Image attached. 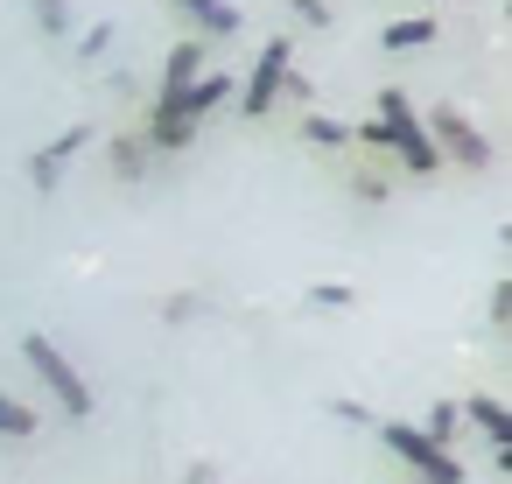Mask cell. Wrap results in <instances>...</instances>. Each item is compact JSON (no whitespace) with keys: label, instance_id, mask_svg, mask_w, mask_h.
Listing matches in <instances>:
<instances>
[{"label":"cell","instance_id":"9c48e42d","mask_svg":"<svg viewBox=\"0 0 512 484\" xmlns=\"http://www.w3.org/2000/svg\"><path fill=\"white\" fill-rule=\"evenodd\" d=\"M169 8L197 22V43H204V36H239V29H246V15L232 8V0H169Z\"/></svg>","mask_w":512,"mask_h":484},{"label":"cell","instance_id":"7402d4cb","mask_svg":"<svg viewBox=\"0 0 512 484\" xmlns=\"http://www.w3.org/2000/svg\"><path fill=\"white\" fill-rule=\"evenodd\" d=\"M505 316H512V281L491 288V323H505Z\"/></svg>","mask_w":512,"mask_h":484},{"label":"cell","instance_id":"6da1fadb","mask_svg":"<svg viewBox=\"0 0 512 484\" xmlns=\"http://www.w3.org/2000/svg\"><path fill=\"white\" fill-rule=\"evenodd\" d=\"M351 141H365V148L393 155L407 176H435V169H442V155H435V141H428V127H421V113H414V99H407L400 85H386V92H379V120L351 127Z\"/></svg>","mask_w":512,"mask_h":484},{"label":"cell","instance_id":"7c38bea8","mask_svg":"<svg viewBox=\"0 0 512 484\" xmlns=\"http://www.w3.org/2000/svg\"><path fill=\"white\" fill-rule=\"evenodd\" d=\"M106 155H113V176H120V183H141V176H148V155H155V148H148L141 134H120V141H113Z\"/></svg>","mask_w":512,"mask_h":484},{"label":"cell","instance_id":"277c9868","mask_svg":"<svg viewBox=\"0 0 512 484\" xmlns=\"http://www.w3.org/2000/svg\"><path fill=\"white\" fill-rule=\"evenodd\" d=\"M421 127H428L435 155H442V162H456V169H470V176H484V169L498 162V148H491V141L477 134V120H463L456 106H442V113H435V120H421Z\"/></svg>","mask_w":512,"mask_h":484},{"label":"cell","instance_id":"8992f818","mask_svg":"<svg viewBox=\"0 0 512 484\" xmlns=\"http://www.w3.org/2000/svg\"><path fill=\"white\" fill-rule=\"evenodd\" d=\"M85 141H92V127L78 120V127H64L57 141H43V148L29 155V183H36V197H57V183H64V169L85 155Z\"/></svg>","mask_w":512,"mask_h":484},{"label":"cell","instance_id":"7a4b0ae2","mask_svg":"<svg viewBox=\"0 0 512 484\" xmlns=\"http://www.w3.org/2000/svg\"><path fill=\"white\" fill-rule=\"evenodd\" d=\"M372 428H379V442L414 470V484H463V456H456V449H435L414 421H372Z\"/></svg>","mask_w":512,"mask_h":484},{"label":"cell","instance_id":"3957f363","mask_svg":"<svg viewBox=\"0 0 512 484\" xmlns=\"http://www.w3.org/2000/svg\"><path fill=\"white\" fill-rule=\"evenodd\" d=\"M22 358H29V365L43 372V386H50V393L64 400V414H71V421H92V386L78 379V365L64 358V344H57V337L29 330V337H22Z\"/></svg>","mask_w":512,"mask_h":484},{"label":"cell","instance_id":"30bf717a","mask_svg":"<svg viewBox=\"0 0 512 484\" xmlns=\"http://www.w3.org/2000/svg\"><path fill=\"white\" fill-rule=\"evenodd\" d=\"M456 414H463V421H477V428L491 435V449H512V414H505V400H491V393H470Z\"/></svg>","mask_w":512,"mask_h":484},{"label":"cell","instance_id":"2e32d148","mask_svg":"<svg viewBox=\"0 0 512 484\" xmlns=\"http://www.w3.org/2000/svg\"><path fill=\"white\" fill-rule=\"evenodd\" d=\"M29 15H36L43 43H64L71 36V0H29Z\"/></svg>","mask_w":512,"mask_h":484},{"label":"cell","instance_id":"ffe728a7","mask_svg":"<svg viewBox=\"0 0 512 484\" xmlns=\"http://www.w3.org/2000/svg\"><path fill=\"white\" fill-rule=\"evenodd\" d=\"M288 8H295L309 29H323V22H330V8H323V0H288Z\"/></svg>","mask_w":512,"mask_h":484},{"label":"cell","instance_id":"603a6c76","mask_svg":"<svg viewBox=\"0 0 512 484\" xmlns=\"http://www.w3.org/2000/svg\"><path fill=\"white\" fill-rule=\"evenodd\" d=\"M183 484H211V463H190V477Z\"/></svg>","mask_w":512,"mask_h":484},{"label":"cell","instance_id":"5b68a950","mask_svg":"<svg viewBox=\"0 0 512 484\" xmlns=\"http://www.w3.org/2000/svg\"><path fill=\"white\" fill-rule=\"evenodd\" d=\"M288 71H295V36H274V43L253 57V78L239 85V113H246V120L274 113V106H281V85H288Z\"/></svg>","mask_w":512,"mask_h":484},{"label":"cell","instance_id":"9a60e30c","mask_svg":"<svg viewBox=\"0 0 512 484\" xmlns=\"http://www.w3.org/2000/svg\"><path fill=\"white\" fill-rule=\"evenodd\" d=\"M456 428H463L456 400H435V407H428V421H421V435H428L435 449H456Z\"/></svg>","mask_w":512,"mask_h":484},{"label":"cell","instance_id":"e0dca14e","mask_svg":"<svg viewBox=\"0 0 512 484\" xmlns=\"http://www.w3.org/2000/svg\"><path fill=\"white\" fill-rule=\"evenodd\" d=\"M106 50H113V22H92V29L78 36V57L92 64V57H106Z\"/></svg>","mask_w":512,"mask_h":484},{"label":"cell","instance_id":"d6986e66","mask_svg":"<svg viewBox=\"0 0 512 484\" xmlns=\"http://www.w3.org/2000/svg\"><path fill=\"white\" fill-rule=\"evenodd\" d=\"M330 414H337L344 428H372V414H365V400H330Z\"/></svg>","mask_w":512,"mask_h":484},{"label":"cell","instance_id":"ac0fdd59","mask_svg":"<svg viewBox=\"0 0 512 484\" xmlns=\"http://www.w3.org/2000/svg\"><path fill=\"white\" fill-rule=\"evenodd\" d=\"M309 302H316V309H351V288H344V281H316Z\"/></svg>","mask_w":512,"mask_h":484},{"label":"cell","instance_id":"8fae6325","mask_svg":"<svg viewBox=\"0 0 512 484\" xmlns=\"http://www.w3.org/2000/svg\"><path fill=\"white\" fill-rule=\"evenodd\" d=\"M435 36H442V29H435L428 15H407V22H386V29H379V43H386L393 57H400V50H428Z\"/></svg>","mask_w":512,"mask_h":484},{"label":"cell","instance_id":"52a82bcc","mask_svg":"<svg viewBox=\"0 0 512 484\" xmlns=\"http://www.w3.org/2000/svg\"><path fill=\"white\" fill-rule=\"evenodd\" d=\"M232 85H239L232 71H204V78H197L190 92H176L169 106H155V120H183V127H197V120H204L211 106H225V99H232Z\"/></svg>","mask_w":512,"mask_h":484},{"label":"cell","instance_id":"4fadbf2b","mask_svg":"<svg viewBox=\"0 0 512 484\" xmlns=\"http://www.w3.org/2000/svg\"><path fill=\"white\" fill-rule=\"evenodd\" d=\"M302 141H309V148H323V155H337V148H351V127H344V120H330V113H302Z\"/></svg>","mask_w":512,"mask_h":484},{"label":"cell","instance_id":"44dd1931","mask_svg":"<svg viewBox=\"0 0 512 484\" xmlns=\"http://www.w3.org/2000/svg\"><path fill=\"white\" fill-rule=\"evenodd\" d=\"M162 316H169V323H190V316H197V295H169V309H162Z\"/></svg>","mask_w":512,"mask_h":484},{"label":"cell","instance_id":"ba28073f","mask_svg":"<svg viewBox=\"0 0 512 484\" xmlns=\"http://www.w3.org/2000/svg\"><path fill=\"white\" fill-rule=\"evenodd\" d=\"M197 78H204V43H197V36H183V43L169 50V64H162V92H155V106H169V99H176V92H190Z\"/></svg>","mask_w":512,"mask_h":484},{"label":"cell","instance_id":"5bb4252c","mask_svg":"<svg viewBox=\"0 0 512 484\" xmlns=\"http://www.w3.org/2000/svg\"><path fill=\"white\" fill-rule=\"evenodd\" d=\"M43 421H36V407L29 400H15V393H0V435H8V442H29Z\"/></svg>","mask_w":512,"mask_h":484}]
</instances>
